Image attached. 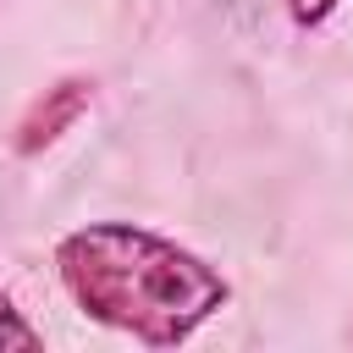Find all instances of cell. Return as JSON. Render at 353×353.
I'll return each instance as SVG.
<instances>
[{
	"label": "cell",
	"instance_id": "6da1fadb",
	"mask_svg": "<svg viewBox=\"0 0 353 353\" xmlns=\"http://www.w3.org/2000/svg\"><path fill=\"white\" fill-rule=\"evenodd\" d=\"M55 276L88 320L143 347H182L232 303V281L204 254L132 221H88L66 232L55 243Z\"/></svg>",
	"mask_w": 353,
	"mask_h": 353
},
{
	"label": "cell",
	"instance_id": "7a4b0ae2",
	"mask_svg": "<svg viewBox=\"0 0 353 353\" xmlns=\"http://www.w3.org/2000/svg\"><path fill=\"white\" fill-rule=\"evenodd\" d=\"M88 105H94V77H61L55 88H44V94L22 110V121H17V154L50 149Z\"/></svg>",
	"mask_w": 353,
	"mask_h": 353
},
{
	"label": "cell",
	"instance_id": "3957f363",
	"mask_svg": "<svg viewBox=\"0 0 353 353\" xmlns=\"http://www.w3.org/2000/svg\"><path fill=\"white\" fill-rule=\"evenodd\" d=\"M11 347H17V353H39L44 336L22 320V309L11 303V292H0V353H11Z\"/></svg>",
	"mask_w": 353,
	"mask_h": 353
},
{
	"label": "cell",
	"instance_id": "277c9868",
	"mask_svg": "<svg viewBox=\"0 0 353 353\" xmlns=\"http://www.w3.org/2000/svg\"><path fill=\"white\" fill-rule=\"evenodd\" d=\"M336 6L342 0H287V11H292V28H320V22H331L336 17Z\"/></svg>",
	"mask_w": 353,
	"mask_h": 353
}]
</instances>
